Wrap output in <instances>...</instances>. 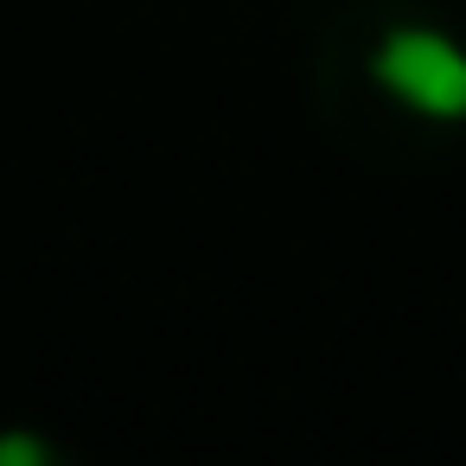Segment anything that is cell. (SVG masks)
Instances as JSON below:
<instances>
[{"instance_id": "6da1fadb", "label": "cell", "mask_w": 466, "mask_h": 466, "mask_svg": "<svg viewBox=\"0 0 466 466\" xmlns=\"http://www.w3.org/2000/svg\"><path fill=\"white\" fill-rule=\"evenodd\" d=\"M370 71H377V84L402 109H415L428 122H460L466 116V52L447 33H434V26H396V33H383Z\"/></svg>"}, {"instance_id": "7a4b0ae2", "label": "cell", "mask_w": 466, "mask_h": 466, "mask_svg": "<svg viewBox=\"0 0 466 466\" xmlns=\"http://www.w3.org/2000/svg\"><path fill=\"white\" fill-rule=\"evenodd\" d=\"M52 453L33 441V434H0V466H46Z\"/></svg>"}]
</instances>
